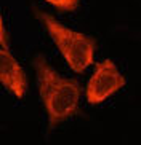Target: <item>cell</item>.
Segmentation results:
<instances>
[{
    "label": "cell",
    "mask_w": 141,
    "mask_h": 145,
    "mask_svg": "<svg viewBox=\"0 0 141 145\" xmlns=\"http://www.w3.org/2000/svg\"><path fill=\"white\" fill-rule=\"evenodd\" d=\"M0 81L16 97L21 99L26 94L27 78L24 70L19 62L13 57L10 50H3V48H0Z\"/></svg>",
    "instance_id": "obj_4"
},
{
    "label": "cell",
    "mask_w": 141,
    "mask_h": 145,
    "mask_svg": "<svg viewBox=\"0 0 141 145\" xmlns=\"http://www.w3.org/2000/svg\"><path fill=\"white\" fill-rule=\"evenodd\" d=\"M32 64L37 75L38 94L48 118V131H51L79 113L82 88L74 78L61 77L43 54H35Z\"/></svg>",
    "instance_id": "obj_1"
},
{
    "label": "cell",
    "mask_w": 141,
    "mask_h": 145,
    "mask_svg": "<svg viewBox=\"0 0 141 145\" xmlns=\"http://www.w3.org/2000/svg\"><path fill=\"white\" fill-rule=\"evenodd\" d=\"M125 83H127L125 77L119 72V69L115 67V64L111 59L101 61L96 64L93 75L90 77L87 83V101L90 104L103 102L109 96L117 93L120 88H124Z\"/></svg>",
    "instance_id": "obj_3"
},
{
    "label": "cell",
    "mask_w": 141,
    "mask_h": 145,
    "mask_svg": "<svg viewBox=\"0 0 141 145\" xmlns=\"http://www.w3.org/2000/svg\"><path fill=\"white\" fill-rule=\"evenodd\" d=\"M47 2L61 11H74L80 3V0H47Z\"/></svg>",
    "instance_id": "obj_5"
},
{
    "label": "cell",
    "mask_w": 141,
    "mask_h": 145,
    "mask_svg": "<svg viewBox=\"0 0 141 145\" xmlns=\"http://www.w3.org/2000/svg\"><path fill=\"white\" fill-rule=\"evenodd\" d=\"M32 10H34L35 18L47 29L48 35L55 42L63 57L74 72L80 73L88 65L93 64V56L96 50V40L93 37L63 26L56 18L38 10L37 7H32Z\"/></svg>",
    "instance_id": "obj_2"
},
{
    "label": "cell",
    "mask_w": 141,
    "mask_h": 145,
    "mask_svg": "<svg viewBox=\"0 0 141 145\" xmlns=\"http://www.w3.org/2000/svg\"><path fill=\"white\" fill-rule=\"evenodd\" d=\"M0 46L3 50H8L10 46V39H8V32L3 26V19H2V14H0Z\"/></svg>",
    "instance_id": "obj_6"
}]
</instances>
